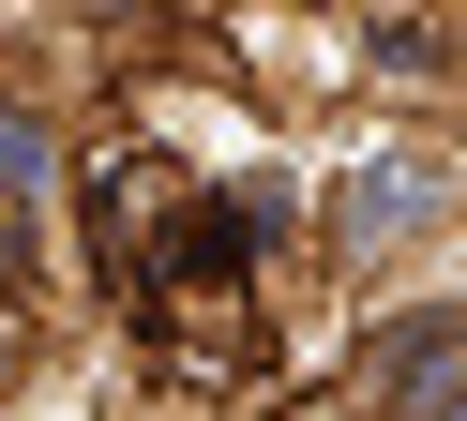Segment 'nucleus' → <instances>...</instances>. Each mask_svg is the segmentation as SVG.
I'll use <instances>...</instances> for the list:
<instances>
[{"label": "nucleus", "mask_w": 467, "mask_h": 421, "mask_svg": "<svg viewBox=\"0 0 467 421\" xmlns=\"http://www.w3.org/2000/svg\"><path fill=\"white\" fill-rule=\"evenodd\" d=\"M106 226H121V286L166 316L182 376H242L256 361L242 256L272 241V196H226V180H196V166H121L106 180Z\"/></svg>", "instance_id": "f257e3e1"}, {"label": "nucleus", "mask_w": 467, "mask_h": 421, "mask_svg": "<svg viewBox=\"0 0 467 421\" xmlns=\"http://www.w3.org/2000/svg\"><path fill=\"white\" fill-rule=\"evenodd\" d=\"M422 196H437L422 166H362V180H347V241H377V226H422Z\"/></svg>", "instance_id": "f03ea898"}]
</instances>
